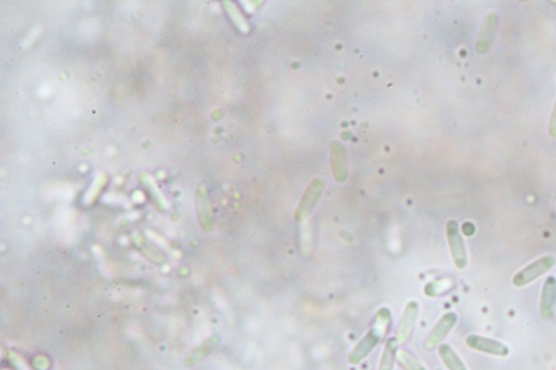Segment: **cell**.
<instances>
[{
    "label": "cell",
    "mask_w": 556,
    "mask_h": 370,
    "mask_svg": "<svg viewBox=\"0 0 556 370\" xmlns=\"http://www.w3.org/2000/svg\"><path fill=\"white\" fill-rule=\"evenodd\" d=\"M556 306V278L548 276L543 284L541 293L540 311L544 320H551Z\"/></svg>",
    "instance_id": "obj_9"
},
{
    "label": "cell",
    "mask_w": 556,
    "mask_h": 370,
    "mask_svg": "<svg viewBox=\"0 0 556 370\" xmlns=\"http://www.w3.org/2000/svg\"><path fill=\"white\" fill-rule=\"evenodd\" d=\"M555 263L556 259L554 256H543L527 265L524 268L517 271L514 275L512 282L515 287H527V285L532 284L536 279L541 278L543 275H545L546 273L551 270Z\"/></svg>",
    "instance_id": "obj_1"
},
{
    "label": "cell",
    "mask_w": 556,
    "mask_h": 370,
    "mask_svg": "<svg viewBox=\"0 0 556 370\" xmlns=\"http://www.w3.org/2000/svg\"><path fill=\"white\" fill-rule=\"evenodd\" d=\"M446 236L455 267L463 270L468 267V256L464 239L460 233V226L456 220L451 219L446 224Z\"/></svg>",
    "instance_id": "obj_2"
},
{
    "label": "cell",
    "mask_w": 556,
    "mask_h": 370,
    "mask_svg": "<svg viewBox=\"0 0 556 370\" xmlns=\"http://www.w3.org/2000/svg\"><path fill=\"white\" fill-rule=\"evenodd\" d=\"M548 134L553 139H556V100L554 102L553 110H552L551 119H550V126H548Z\"/></svg>",
    "instance_id": "obj_15"
},
{
    "label": "cell",
    "mask_w": 556,
    "mask_h": 370,
    "mask_svg": "<svg viewBox=\"0 0 556 370\" xmlns=\"http://www.w3.org/2000/svg\"><path fill=\"white\" fill-rule=\"evenodd\" d=\"M332 165H333V174L335 179L339 183L346 181L348 176L347 170V159L345 155L344 147L341 142H334L332 144Z\"/></svg>",
    "instance_id": "obj_10"
},
{
    "label": "cell",
    "mask_w": 556,
    "mask_h": 370,
    "mask_svg": "<svg viewBox=\"0 0 556 370\" xmlns=\"http://www.w3.org/2000/svg\"><path fill=\"white\" fill-rule=\"evenodd\" d=\"M438 355L443 360L444 365L449 370H468L464 362L461 359L454 349L449 343H441L438 347Z\"/></svg>",
    "instance_id": "obj_11"
},
{
    "label": "cell",
    "mask_w": 556,
    "mask_h": 370,
    "mask_svg": "<svg viewBox=\"0 0 556 370\" xmlns=\"http://www.w3.org/2000/svg\"><path fill=\"white\" fill-rule=\"evenodd\" d=\"M497 26H499V16L496 13L491 11L484 17L476 41V50L478 54L487 55L489 53L496 35Z\"/></svg>",
    "instance_id": "obj_5"
},
{
    "label": "cell",
    "mask_w": 556,
    "mask_h": 370,
    "mask_svg": "<svg viewBox=\"0 0 556 370\" xmlns=\"http://www.w3.org/2000/svg\"><path fill=\"white\" fill-rule=\"evenodd\" d=\"M383 338H384V335L379 333V330L375 328L372 327L368 330L367 334L358 341V345L354 347L348 356V362L351 365H358L360 362H363Z\"/></svg>",
    "instance_id": "obj_6"
},
{
    "label": "cell",
    "mask_w": 556,
    "mask_h": 370,
    "mask_svg": "<svg viewBox=\"0 0 556 370\" xmlns=\"http://www.w3.org/2000/svg\"><path fill=\"white\" fill-rule=\"evenodd\" d=\"M225 8L226 11H229V14L231 15L233 20L236 22L237 26H238L240 29L246 32V30H248V24H246V20H244V18H243L242 15L239 14V11H237L236 7L231 3H225Z\"/></svg>",
    "instance_id": "obj_14"
},
{
    "label": "cell",
    "mask_w": 556,
    "mask_h": 370,
    "mask_svg": "<svg viewBox=\"0 0 556 370\" xmlns=\"http://www.w3.org/2000/svg\"><path fill=\"white\" fill-rule=\"evenodd\" d=\"M396 359H398V365L404 370H426L409 352H406L403 349L398 350Z\"/></svg>",
    "instance_id": "obj_13"
},
{
    "label": "cell",
    "mask_w": 556,
    "mask_h": 370,
    "mask_svg": "<svg viewBox=\"0 0 556 370\" xmlns=\"http://www.w3.org/2000/svg\"><path fill=\"white\" fill-rule=\"evenodd\" d=\"M457 322V315L455 313H446L438 320V324L434 326L430 336L425 341V347L428 350L436 348L438 345L443 343L444 339L447 337L452 329L455 327Z\"/></svg>",
    "instance_id": "obj_7"
},
{
    "label": "cell",
    "mask_w": 556,
    "mask_h": 370,
    "mask_svg": "<svg viewBox=\"0 0 556 370\" xmlns=\"http://www.w3.org/2000/svg\"><path fill=\"white\" fill-rule=\"evenodd\" d=\"M398 343L396 338H391L387 341L381 362H379V370H394L398 352Z\"/></svg>",
    "instance_id": "obj_12"
},
{
    "label": "cell",
    "mask_w": 556,
    "mask_h": 370,
    "mask_svg": "<svg viewBox=\"0 0 556 370\" xmlns=\"http://www.w3.org/2000/svg\"><path fill=\"white\" fill-rule=\"evenodd\" d=\"M419 306L417 301H411L406 305L400 326H398V336H396V341L400 345H405L411 338L417 316H419Z\"/></svg>",
    "instance_id": "obj_8"
},
{
    "label": "cell",
    "mask_w": 556,
    "mask_h": 370,
    "mask_svg": "<svg viewBox=\"0 0 556 370\" xmlns=\"http://www.w3.org/2000/svg\"><path fill=\"white\" fill-rule=\"evenodd\" d=\"M465 343L470 349L483 354L496 357H506L510 355V348L506 343L496 339L487 338L480 335H470L465 339Z\"/></svg>",
    "instance_id": "obj_3"
},
{
    "label": "cell",
    "mask_w": 556,
    "mask_h": 370,
    "mask_svg": "<svg viewBox=\"0 0 556 370\" xmlns=\"http://www.w3.org/2000/svg\"><path fill=\"white\" fill-rule=\"evenodd\" d=\"M323 191H324V181L322 179H314L312 183L309 184L307 187L306 191L301 197V203H299L297 210L295 212V219L297 221L306 219L309 214L314 210V207L318 204V199L322 196Z\"/></svg>",
    "instance_id": "obj_4"
}]
</instances>
